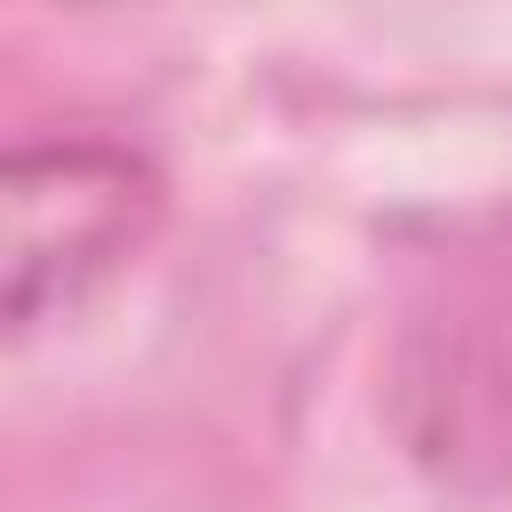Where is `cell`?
Returning <instances> with one entry per match:
<instances>
[{
    "instance_id": "cell-1",
    "label": "cell",
    "mask_w": 512,
    "mask_h": 512,
    "mask_svg": "<svg viewBox=\"0 0 512 512\" xmlns=\"http://www.w3.org/2000/svg\"><path fill=\"white\" fill-rule=\"evenodd\" d=\"M160 208V184L120 144H32L8 160V320L32 328L112 272Z\"/></svg>"
}]
</instances>
